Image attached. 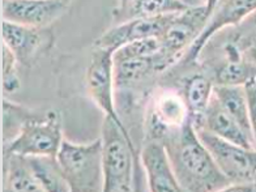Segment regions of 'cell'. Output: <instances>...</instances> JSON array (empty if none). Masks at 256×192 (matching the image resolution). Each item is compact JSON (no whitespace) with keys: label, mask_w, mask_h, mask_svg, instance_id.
Returning a JSON list of instances; mask_svg holds the SVG:
<instances>
[{"label":"cell","mask_w":256,"mask_h":192,"mask_svg":"<svg viewBox=\"0 0 256 192\" xmlns=\"http://www.w3.org/2000/svg\"><path fill=\"white\" fill-rule=\"evenodd\" d=\"M86 89L92 101L101 108L104 116H110L120 127L128 130L120 118L114 97V51L94 48L86 68Z\"/></svg>","instance_id":"ba28073f"},{"label":"cell","mask_w":256,"mask_h":192,"mask_svg":"<svg viewBox=\"0 0 256 192\" xmlns=\"http://www.w3.org/2000/svg\"><path fill=\"white\" fill-rule=\"evenodd\" d=\"M179 14V12H178ZM176 14H164L146 18H135L118 25H112L94 42V48H108L116 51L122 46L136 42V40L160 38L166 30Z\"/></svg>","instance_id":"8fae6325"},{"label":"cell","mask_w":256,"mask_h":192,"mask_svg":"<svg viewBox=\"0 0 256 192\" xmlns=\"http://www.w3.org/2000/svg\"><path fill=\"white\" fill-rule=\"evenodd\" d=\"M44 191L67 192L71 191L67 179L64 176L56 157L50 156H26Z\"/></svg>","instance_id":"ffe728a7"},{"label":"cell","mask_w":256,"mask_h":192,"mask_svg":"<svg viewBox=\"0 0 256 192\" xmlns=\"http://www.w3.org/2000/svg\"><path fill=\"white\" fill-rule=\"evenodd\" d=\"M190 8L184 0H118L112 10V25L135 18L178 14Z\"/></svg>","instance_id":"9a60e30c"},{"label":"cell","mask_w":256,"mask_h":192,"mask_svg":"<svg viewBox=\"0 0 256 192\" xmlns=\"http://www.w3.org/2000/svg\"><path fill=\"white\" fill-rule=\"evenodd\" d=\"M32 114L29 108L14 104L10 101H3V124H4V142L6 145L10 142L18 135L21 127L26 120L28 116Z\"/></svg>","instance_id":"44dd1931"},{"label":"cell","mask_w":256,"mask_h":192,"mask_svg":"<svg viewBox=\"0 0 256 192\" xmlns=\"http://www.w3.org/2000/svg\"><path fill=\"white\" fill-rule=\"evenodd\" d=\"M254 32H255V33H254L252 36H251V37H247L246 40H244L247 42V44H248V42H252V40H256V30H254Z\"/></svg>","instance_id":"4316f807"},{"label":"cell","mask_w":256,"mask_h":192,"mask_svg":"<svg viewBox=\"0 0 256 192\" xmlns=\"http://www.w3.org/2000/svg\"><path fill=\"white\" fill-rule=\"evenodd\" d=\"M240 54H242L243 59H246V60L256 64V40L246 44L244 48L240 50Z\"/></svg>","instance_id":"d4e9b609"},{"label":"cell","mask_w":256,"mask_h":192,"mask_svg":"<svg viewBox=\"0 0 256 192\" xmlns=\"http://www.w3.org/2000/svg\"><path fill=\"white\" fill-rule=\"evenodd\" d=\"M247 93V100H248V112H250V122H251V128H252L254 142L256 148V80L250 81L244 85Z\"/></svg>","instance_id":"cb8c5ba5"},{"label":"cell","mask_w":256,"mask_h":192,"mask_svg":"<svg viewBox=\"0 0 256 192\" xmlns=\"http://www.w3.org/2000/svg\"><path fill=\"white\" fill-rule=\"evenodd\" d=\"M3 44L10 48L22 67H33L44 52H48L55 37L50 28L26 26L3 20Z\"/></svg>","instance_id":"30bf717a"},{"label":"cell","mask_w":256,"mask_h":192,"mask_svg":"<svg viewBox=\"0 0 256 192\" xmlns=\"http://www.w3.org/2000/svg\"><path fill=\"white\" fill-rule=\"evenodd\" d=\"M190 122L188 106L180 88L165 86L150 93L145 114V140L164 142Z\"/></svg>","instance_id":"8992f818"},{"label":"cell","mask_w":256,"mask_h":192,"mask_svg":"<svg viewBox=\"0 0 256 192\" xmlns=\"http://www.w3.org/2000/svg\"><path fill=\"white\" fill-rule=\"evenodd\" d=\"M63 2H64V3H67V4L71 3V0H63Z\"/></svg>","instance_id":"83f0119b"},{"label":"cell","mask_w":256,"mask_h":192,"mask_svg":"<svg viewBox=\"0 0 256 192\" xmlns=\"http://www.w3.org/2000/svg\"><path fill=\"white\" fill-rule=\"evenodd\" d=\"M140 164L146 174L149 191L178 192L182 191L172 170V161L165 144L160 140H145L140 149Z\"/></svg>","instance_id":"4fadbf2b"},{"label":"cell","mask_w":256,"mask_h":192,"mask_svg":"<svg viewBox=\"0 0 256 192\" xmlns=\"http://www.w3.org/2000/svg\"><path fill=\"white\" fill-rule=\"evenodd\" d=\"M102 165H104V191H136L134 184L135 168L140 157L128 130L110 116H104L101 130Z\"/></svg>","instance_id":"7a4b0ae2"},{"label":"cell","mask_w":256,"mask_h":192,"mask_svg":"<svg viewBox=\"0 0 256 192\" xmlns=\"http://www.w3.org/2000/svg\"><path fill=\"white\" fill-rule=\"evenodd\" d=\"M3 84L4 89L8 93H14L20 88V78L17 76V62L16 56L10 50L7 44H3Z\"/></svg>","instance_id":"603a6c76"},{"label":"cell","mask_w":256,"mask_h":192,"mask_svg":"<svg viewBox=\"0 0 256 192\" xmlns=\"http://www.w3.org/2000/svg\"><path fill=\"white\" fill-rule=\"evenodd\" d=\"M162 142L165 144L182 191L212 192L229 188V179L220 170L191 122Z\"/></svg>","instance_id":"6da1fadb"},{"label":"cell","mask_w":256,"mask_h":192,"mask_svg":"<svg viewBox=\"0 0 256 192\" xmlns=\"http://www.w3.org/2000/svg\"><path fill=\"white\" fill-rule=\"evenodd\" d=\"M63 0H3V20L26 26L48 28L68 10Z\"/></svg>","instance_id":"7c38bea8"},{"label":"cell","mask_w":256,"mask_h":192,"mask_svg":"<svg viewBox=\"0 0 256 192\" xmlns=\"http://www.w3.org/2000/svg\"><path fill=\"white\" fill-rule=\"evenodd\" d=\"M63 140L60 112H48L37 115L32 112L18 135L4 146V150L20 156L56 157Z\"/></svg>","instance_id":"5b68a950"},{"label":"cell","mask_w":256,"mask_h":192,"mask_svg":"<svg viewBox=\"0 0 256 192\" xmlns=\"http://www.w3.org/2000/svg\"><path fill=\"white\" fill-rule=\"evenodd\" d=\"M160 48H161L160 38L136 40V42L122 46L120 48L114 51V62L124 60V59H130V58L150 56V55L157 54Z\"/></svg>","instance_id":"7402d4cb"},{"label":"cell","mask_w":256,"mask_h":192,"mask_svg":"<svg viewBox=\"0 0 256 192\" xmlns=\"http://www.w3.org/2000/svg\"><path fill=\"white\" fill-rule=\"evenodd\" d=\"M4 191L10 192H42L36 178L30 162L26 156L4 152Z\"/></svg>","instance_id":"ac0fdd59"},{"label":"cell","mask_w":256,"mask_h":192,"mask_svg":"<svg viewBox=\"0 0 256 192\" xmlns=\"http://www.w3.org/2000/svg\"><path fill=\"white\" fill-rule=\"evenodd\" d=\"M206 20L208 12L206 6L190 7L176 14L160 37V52L170 67L178 64L186 51L198 40L206 26Z\"/></svg>","instance_id":"9c48e42d"},{"label":"cell","mask_w":256,"mask_h":192,"mask_svg":"<svg viewBox=\"0 0 256 192\" xmlns=\"http://www.w3.org/2000/svg\"><path fill=\"white\" fill-rule=\"evenodd\" d=\"M226 59L210 74L214 85H246L256 80V64L243 59L236 44L226 46Z\"/></svg>","instance_id":"e0dca14e"},{"label":"cell","mask_w":256,"mask_h":192,"mask_svg":"<svg viewBox=\"0 0 256 192\" xmlns=\"http://www.w3.org/2000/svg\"><path fill=\"white\" fill-rule=\"evenodd\" d=\"M56 160L71 191H104L101 138L89 144H76L63 140Z\"/></svg>","instance_id":"3957f363"},{"label":"cell","mask_w":256,"mask_h":192,"mask_svg":"<svg viewBox=\"0 0 256 192\" xmlns=\"http://www.w3.org/2000/svg\"><path fill=\"white\" fill-rule=\"evenodd\" d=\"M213 94L254 142L252 128L250 122L248 100L244 85H214Z\"/></svg>","instance_id":"d6986e66"},{"label":"cell","mask_w":256,"mask_h":192,"mask_svg":"<svg viewBox=\"0 0 256 192\" xmlns=\"http://www.w3.org/2000/svg\"><path fill=\"white\" fill-rule=\"evenodd\" d=\"M202 128L232 144L240 145L244 148H255L251 138L240 127V123L226 112L214 94L212 96L206 108Z\"/></svg>","instance_id":"5bb4252c"},{"label":"cell","mask_w":256,"mask_h":192,"mask_svg":"<svg viewBox=\"0 0 256 192\" xmlns=\"http://www.w3.org/2000/svg\"><path fill=\"white\" fill-rule=\"evenodd\" d=\"M216 3H217V0H206V12H208V16H209L210 10H213V7H214V4H216Z\"/></svg>","instance_id":"484cf974"},{"label":"cell","mask_w":256,"mask_h":192,"mask_svg":"<svg viewBox=\"0 0 256 192\" xmlns=\"http://www.w3.org/2000/svg\"><path fill=\"white\" fill-rule=\"evenodd\" d=\"M179 88L188 106L191 124L195 130H199L202 127L204 115L213 96L214 82L210 74L206 72H195L186 76L182 81V86Z\"/></svg>","instance_id":"2e32d148"},{"label":"cell","mask_w":256,"mask_h":192,"mask_svg":"<svg viewBox=\"0 0 256 192\" xmlns=\"http://www.w3.org/2000/svg\"><path fill=\"white\" fill-rule=\"evenodd\" d=\"M196 134L229 179L230 187L226 191H256V148L232 144L204 128L196 130Z\"/></svg>","instance_id":"277c9868"},{"label":"cell","mask_w":256,"mask_h":192,"mask_svg":"<svg viewBox=\"0 0 256 192\" xmlns=\"http://www.w3.org/2000/svg\"><path fill=\"white\" fill-rule=\"evenodd\" d=\"M256 14V0H217L208 16L206 24L198 40L184 52L179 66L188 67L199 60L202 51L220 30L229 26H238Z\"/></svg>","instance_id":"52a82bcc"}]
</instances>
